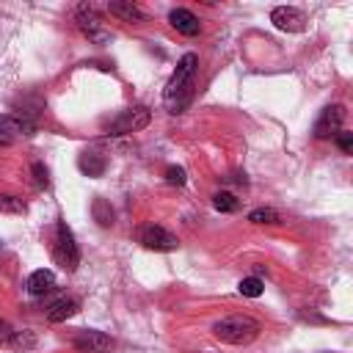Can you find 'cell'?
Segmentation results:
<instances>
[{"instance_id":"cell-1","label":"cell","mask_w":353,"mask_h":353,"mask_svg":"<svg viewBox=\"0 0 353 353\" xmlns=\"http://www.w3.org/2000/svg\"><path fill=\"white\" fill-rule=\"evenodd\" d=\"M196 67H199V58L194 53H185L176 64L171 80L166 83V105L171 108V113H183V108L188 105L191 100V89H194V75H196Z\"/></svg>"},{"instance_id":"cell-2","label":"cell","mask_w":353,"mask_h":353,"mask_svg":"<svg viewBox=\"0 0 353 353\" xmlns=\"http://www.w3.org/2000/svg\"><path fill=\"white\" fill-rule=\"evenodd\" d=\"M213 334L227 345H249L260 337V323L249 315H229L213 326Z\"/></svg>"},{"instance_id":"cell-3","label":"cell","mask_w":353,"mask_h":353,"mask_svg":"<svg viewBox=\"0 0 353 353\" xmlns=\"http://www.w3.org/2000/svg\"><path fill=\"white\" fill-rule=\"evenodd\" d=\"M53 260L64 268V271H78V265H80V249H78V243H75V235H72V229L64 224V221H58L56 224V243H53Z\"/></svg>"},{"instance_id":"cell-4","label":"cell","mask_w":353,"mask_h":353,"mask_svg":"<svg viewBox=\"0 0 353 353\" xmlns=\"http://www.w3.org/2000/svg\"><path fill=\"white\" fill-rule=\"evenodd\" d=\"M149 122H152V113H149V108H144V105H135V108L124 111V113H122L116 122H111V127H108V135H127V133H138V130H144Z\"/></svg>"},{"instance_id":"cell-5","label":"cell","mask_w":353,"mask_h":353,"mask_svg":"<svg viewBox=\"0 0 353 353\" xmlns=\"http://www.w3.org/2000/svg\"><path fill=\"white\" fill-rule=\"evenodd\" d=\"M342 122H345V105H328L320 113V119L315 122V138H320V141L334 138L339 133Z\"/></svg>"},{"instance_id":"cell-6","label":"cell","mask_w":353,"mask_h":353,"mask_svg":"<svg viewBox=\"0 0 353 353\" xmlns=\"http://www.w3.org/2000/svg\"><path fill=\"white\" fill-rule=\"evenodd\" d=\"M141 243L146 249H152V251H174L176 246H180V240H176L168 229L157 227V224H149V227L141 229Z\"/></svg>"},{"instance_id":"cell-7","label":"cell","mask_w":353,"mask_h":353,"mask_svg":"<svg viewBox=\"0 0 353 353\" xmlns=\"http://www.w3.org/2000/svg\"><path fill=\"white\" fill-rule=\"evenodd\" d=\"M75 23H78V28H80L89 39H94V42L108 39V34L102 31V17L97 14V9H94V6H80V9H78V14H75Z\"/></svg>"},{"instance_id":"cell-8","label":"cell","mask_w":353,"mask_h":353,"mask_svg":"<svg viewBox=\"0 0 353 353\" xmlns=\"http://www.w3.org/2000/svg\"><path fill=\"white\" fill-rule=\"evenodd\" d=\"M271 23H273L279 31L298 34V31H304L306 17H304V12H298V9H293V6H279V9L271 12Z\"/></svg>"},{"instance_id":"cell-9","label":"cell","mask_w":353,"mask_h":353,"mask_svg":"<svg viewBox=\"0 0 353 353\" xmlns=\"http://www.w3.org/2000/svg\"><path fill=\"white\" fill-rule=\"evenodd\" d=\"M75 348L80 353H111L113 350V339L102 331H80L75 337Z\"/></svg>"},{"instance_id":"cell-10","label":"cell","mask_w":353,"mask_h":353,"mask_svg":"<svg viewBox=\"0 0 353 353\" xmlns=\"http://www.w3.org/2000/svg\"><path fill=\"white\" fill-rule=\"evenodd\" d=\"M168 23L180 31L183 36H196L199 31H202V23H199V17L194 14V12H188V9H171V14H168Z\"/></svg>"},{"instance_id":"cell-11","label":"cell","mask_w":353,"mask_h":353,"mask_svg":"<svg viewBox=\"0 0 353 353\" xmlns=\"http://www.w3.org/2000/svg\"><path fill=\"white\" fill-rule=\"evenodd\" d=\"M0 133L6 135H34L36 133V124L25 116H0Z\"/></svg>"},{"instance_id":"cell-12","label":"cell","mask_w":353,"mask_h":353,"mask_svg":"<svg viewBox=\"0 0 353 353\" xmlns=\"http://www.w3.org/2000/svg\"><path fill=\"white\" fill-rule=\"evenodd\" d=\"M56 287V273L53 271H45V268H39V271H34L31 276H28V293L31 295H47L50 290Z\"/></svg>"},{"instance_id":"cell-13","label":"cell","mask_w":353,"mask_h":353,"mask_svg":"<svg viewBox=\"0 0 353 353\" xmlns=\"http://www.w3.org/2000/svg\"><path fill=\"white\" fill-rule=\"evenodd\" d=\"M78 309H80V304H78L75 298H58V301L47 309V320H50V323H64V320H69Z\"/></svg>"},{"instance_id":"cell-14","label":"cell","mask_w":353,"mask_h":353,"mask_svg":"<svg viewBox=\"0 0 353 353\" xmlns=\"http://www.w3.org/2000/svg\"><path fill=\"white\" fill-rule=\"evenodd\" d=\"M108 12L124 23H144V12L135 3H130V0L127 3H108Z\"/></svg>"},{"instance_id":"cell-15","label":"cell","mask_w":353,"mask_h":353,"mask_svg":"<svg viewBox=\"0 0 353 353\" xmlns=\"http://www.w3.org/2000/svg\"><path fill=\"white\" fill-rule=\"evenodd\" d=\"M105 166H108V160L100 152H83V157H80V171L89 176H102Z\"/></svg>"},{"instance_id":"cell-16","label":"cell","mask_w":353,"mask_h":353,"mask_svg":"<svg viewBox=\"0 0 353 353\" xmlns=\"http://www.w3.org/2000/svg\"><path fill=\"white\" fill-rule=\"evenodd\" d=\"M238 290H240V295H246V298H260V295L265 293V282H262L260 276H246V279H240Z\"/></svg>"},{"instance_id":"cell-17","label":"cell","mask_w":353,"mask_h":353,"mask_svg":"<svg viewBox=\"0 0 353 353\" xmlns=\"http://www.w3.org/2000/svg\"><path fill=\"white\" fill-rule=\"evenodd\" d=\"M91 213H94V221H97L100 227H111V224H113V210H111V205H108L105 199H94Z\"/></svg>"},{"instance_id":"cell-18","label":"cell","mask_w":353,"mask_h":353,"mask_svg":"<svg viewBox=\"0 0 353 353\" xmlns=\"http://www.w3.org/2000/svg\"><path fill=\"white\" fill-rule=\"evenodd\" d=\"M0 213L23 216V213H25V202H23L20 196H12V194H0Z\"/></svg>"},{"instance_id":"cell-19","label":"cell","mask_w":353,"mask_h":353,"mask_svg":"<svg viewBox=\"0 0 353 353\" xmlns=\"http://www.w3.org/2000/svg\"><path fill=\"white\" fill-rule=\"evenodd\" d=\"M213 207H216L218 213H235V210H238V199H235V194L221 191V194L213 196Z\"/></svg>"},{"instance_id":"cell-20","label":"cell","mask_w":353,"mask_h":353,"mask_svg":"<svg viewBox=\"0 0 353 353\" xmlns=\"http://www.w3.org/2000/svg\"><path fill=\"white\" fill-rule=\"evenodd\" d=\"M249 221L251 224H279V213L271 207H257L249 213Z\"/></svg>"},{"instance_id":"cell-21","label":"cell","mask_w":353,"mask_h":353,"mask_svg":"<svg viewBox=\"0 0 353 353\" xmlns=\"http://www.w3.org/2000/svg\"><path fill=\"white\" fill-rule=\"evenodd\" d=\"M166 183H168V185H176V188H183V185L188 183L185 168H180V166H168V168H166Z\"/></svg>"},{"instance_id":"cell-22","label":"cell","mask_w":353,"mask_h":353,"mask_svg":"<svg viewBox=\"0 0 353 353\" xmlns=\"http://www.w3.org/2000/svg\"><path fill=\"white\" fill-rule=\"evenodd\" d=\"M31 174H34V185H36V188H47L50 180H47V168H45L42 163H34V166H31Z\"/></svg>"},{"instance_id":"cell-23","label":"cell","mask_w":353,"mask_h":353,"mask_svg":"<svg viewBox=\"0 0 353 353\" xmlns=\"http://www.w3.org/2000/svg\"><path fill=\"white\" fill-rule=\"evenodd\" d=\"M334 138H337V146H339L342 152H350V149H353V133H345V130H339Z\"/></svg>"},{"instance_id":"cell-24","label":"cell","mask_w":353,"mask_h":353,"mask_svg":"<svg viewBox=\"0 0 353 353\" xmlns=\"http://www.w3.org/2000/svg\"><path fill=\"white\" fill-rule=\"evenodd\" d=\"M12 337H14L12 326H9L6 320H0V342H12Z\"/></svg>"},{"instance_id":"cell-25","label":"cell","mask_w":353,"mask_h":353,"mask_svg":"<svg viewBox=\"0 0 353 353\" xmlns=\"http://www.w3.org/2000/svg\"><path fill=\"white\" fill-rule=\"evenodd\" d=\"M12 141H14V138H12V135H6V133H0V146H9V144H12Z\"/></svg>"}]
</instances>
